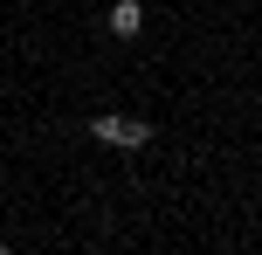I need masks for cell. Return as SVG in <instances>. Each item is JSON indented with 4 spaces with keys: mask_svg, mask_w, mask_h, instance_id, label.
I'll use <instances>...</instances> for the list:
<instances>
[{
    "mask_svg": "<svg viewBox=\"0 0 262 255\" xmlns=\"http://www.w3.org/2000/svg\"><path fill=\"white\" fill-rule=\"evenodd\" d=\"M138 28H145V7H138V0H111V35L131 41Z\"/></svg>",
    "mask_w": 262,
    "mask_h": 255,
    "instance_id": "2",
    "label": "cell"
},
{
    "mask_svg": "<svg viewBox=\"0 0 262 255\" xmlns=\"http://www.w3.org/2000/svg\"><path fill=\"white\" fill-rule=\"evenodd\" d=\"M90 138L111 145V152H145V145H152V124L124 118V110H104V118H90Z\"/></svg>",
    "mask_w": 262,
    "mask_h": 255,
    "instance_id": "1",
    "label": "cell"
}]
</instances>
